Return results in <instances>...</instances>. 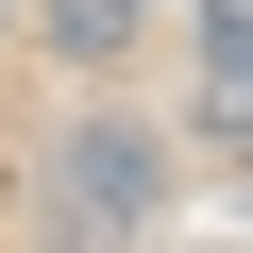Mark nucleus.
<instances>
[{"label": "nucleus", "mask_w": 253, "mask_h": 253, "mask_svg": "<svg viewBox=\"0 0 253 253\" xmlns=\"http://www.w3.org/2000/svg\"><path fill=\"white\" fill-rule=\"evenodd\" d=\"M152 219H169V135L135 101H84L51 135V253H152Z\"/></svg>", "instance_id": "1"}, {"label": "nucleus", "mask_w": 253, "mask_h": 253, "mask_svg": "<svg viewBox=\"0 0 253 253\" xmlns=\"http://www.w3.org/2000/svg\"><path fill=\"white\" fill-rule=\"evenodd\" d=\"M152 17H169V0H34V51H51L68 84H118Z\"/></svg>", "instance_id": "2"}, {"label": "nucleus", "mask_w": 253, "mask_h": 253, "mask_svg": "<svg viewBox=\"0 0 253 253\" xmlns=\"http://www.w3.org/2000/svg\"><path fill=\"white\" fill-rule=\"evenodd\" d=\"M203 135L253 152V0H203Z\"/></svg>", "instance_id": "3"}, {"label": "nucleus", "mask_w": 253, "mask_h": 253, "mask_svg": "<svg viewBox=\"0 0 253 253\" xmlns=\"http://www.w3.org/2000/svg\"><path fill=\"white\" fill-rule=\"evenodd\" d=\"M0 34H17V0H0Z\"/></svg>", "instance_id": "4"}, {"label": "nucleus", "mask_w": 253, "mask_h": 253, "mask_svg": "<svg viewBox=\"0 0 253 253\" xmlns=\"http://www.w3.org/2000/svg\"><path fill=\"white\" fill-rule=\"evenodd\" d=\"M236 219H253V186H236Z\"/></svg>", "instance_id": "5"}]
</instances>
